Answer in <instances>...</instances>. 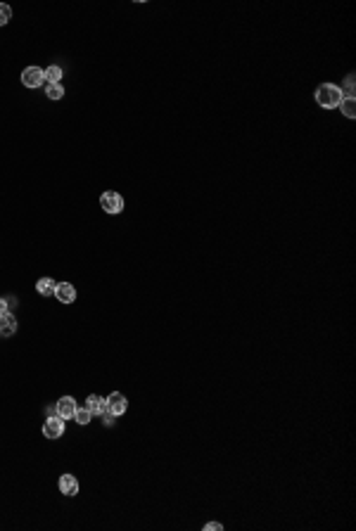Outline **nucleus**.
<instances>
[{
    "label": "nucleus",
    "instance_id": "1",
    "mask_svg": "<svg viewBox=\"0 0 356 531\" xmlns=\"http://www.w3.org/2000/svg\"><path fill=\"white\" fill-rule=\"evenodd\" d=\"M342 97H344V90L333 86V83H323V86L316 88V102H318L323 110H335V107H340Z\"/></svg>",
    "mask_w": 356,
    "mask_h": 531
},
{
    "label": "nucleus",
    "instance_id": "2",
    "mask_svg": "<svg viewBox=\"0 0 356 531\" xmlns=\"http://www.w3.org/2000/svg\"><path fill=\"white\" fill-rule=\"evenodd\" d=\"M100 206L107 214H121L124 211V197L116 195V192H105L100 197Z\"/></svg>",
    "mask_w": 356,
    "mask_h": 531
},
{
    "label": "nucleus",
    "instance_id": "3",
    "mask_svg": "<svg viewBox=\"0 0 356 531\" xmlns=\"http://www.w3.org/2000/svg\"><path fill=\"white\" fill-rule=\"evenodd\" d=\"M22 83L26 88H38L45 83V72L41 66H26L22 74Z\"/></svg>",
    "mask_w": 356,
    "mask_h": 531
},
{
    "label": "nucleus",
    "instance_id": "4",
    "mask_svg": "<svg viewBox=\"0 0 356 531\" xmlns=\"http://www.w3.org/2000/svg\"><path fill=\"white\" fill-rule=\"evenodd\" d=\"M64 434V420L59 417V415H52V417H48L43 424V437L45 439H59Z\"/></svg>",
    "mask_w": 356,
    "mask_h": 531
},
{
    "label": "nucleus",
    "instance_id": "5",
    "mask_svg": "<svg viewBox=\"0 0 356 531\" xmlns=\"http://www.w3.org/2000/svg\"><path fill=\"white\" fill-rule=\"evenodd\" d=\"M126 408H128V401H126V396L121 392H114L107 396V413H112L116 417V415H124Z\"/></svg>",
    "mask_w": 356,
    "mask_h": 531
},
{
    "label": "nucleus",
    "instance_id": "6",
    "mask_svg": "<svg viewBox=\"0 0 356 531\" xmlns=\"http://www.w3.org/2000/svg\"><path fill=\"white\" fill-rule=\"evenodd\" d=\"M76 401L72 399V396H62V399L57 401V415L62 417V420H69V417H74L76 415Z\"/></svg>",
    "mask_w": 356,
    "mask_h": 531
},
{
    "label": "nucleus",
    "instance_id": "7",
    "mask_svg": "<svg viewBox=\"0 0 356 531\" xmlns=\"http://www.w3.org/2000/svg\"><path fill=\"white\" fill-rule=\"evenodd\" d=\"M86 408L93 413V417L105 415L107 413V399H102V396H98V394H90V396L86 399Z\"/></svg>",
    "mask_w": 356,
    "mask_h": 531
},
{
    "label": "nucleus",
    "instance_id": "8",
    "mask_svg": "<svg viewBox=\"0 0 356 531\" xmlns=\"http://www.w3.org/2000/svg\"><path fill=\"white\" fill-rule=\"evenodd\" d=\"M55 297L62 301V304H74L76 301V290H74L72 282H59L55 287Z\"/></svg>",
    "mask_w": 356,
    "mask_h": 531
},
{
    "label": "nucleus",
    "instance_id": "9",
    "mask_svg": "<svg viewBox=\"0 0 356 531\" xmlns=\"http://www.w3.org/2000/svg\"><path fill=\"white\" fill-rule=\"evenodd\" d=\"M17 332V318L12 313H0V337H12Z\"/></svg>",
    "mask_w": 356,
    "mask_h": 531
},
{
    "label": "nucleus",
    "instance_id": "10",
    "mask_svg": "<svg viewBox=\"0 0 356 531\" xmlns=\"http://www.w3.org/2000/svg\"><path fill=\"white\" fill-rule=\"evenodd\" d=\"M59 491L64 495H76L79 493V481L74 474H62L59 477Z\"/></svg>",
    "mask_w": 356,
    "mask_h": 531
},
{
    "label": "nucleus",
    "instance_id": "11",
    "mask_svg": "<svg viewBox=\"0 0 356 531\" xmlns=\"http://www.w3.org/2000/svg\"><path fill=\"white\" fill-rule=\"evenodd\" d=\"M55 287H57V282L52 280V277H41L36 282V290L41 297H52L55 294Z\"/></svg>",
    "mask_w": 356,
    "mask_h": 531
},
{
    "label": "nucleus",
    "instance_id": "12",
    "mask_svg": "<svg viewBox=\"0 0 356 531\" xmlns=\"http://www.w3.org/2000/svg\"><path fill=\"white\" fill-rule=\"evenodd\" d=\"M340 112H342V114H344L347 119H354V117H356V100H354V97H342Z\"/></svg>",
    "mask_w": 356,
    "mask_h": 531
},
{
    "label": "nucleus",
    "instance_id": "13",
    "mask_svg": "<svg viewBox=\"0 0 356 531\" xmlns=\"http://www.w3.org/2000/svg\"><path fill=\"white\" fill-rule=\"evenodd\" d=\"M45 95L50 100H62L64 97V88H62V83H48L45 86Z\"/></svg>",
    "mask_w": 356,
    "mask_h": 531
},
{
    "label": "nucleus",
    "instance_id": "14",
    "mask_svg": "<svg viewBox=\"0 0 356 531\" xmlns=\"http://www.w3.org/2000/svg\"><path fill=\"white\" fill-rule=\"evenodd\" d=\"M43 72H45V81H48V83H59V79H62V69H59L57 64L48 66V69H43Z\"/></svg>",
    "mask_w": 356,
    "mask_h": 531
},
{
    "label": "nucleus",
    "instance_id": "15",
    "mask_svg": "<svg viewBox=\"0 0 356 531\" xmlns=\"http://www.w3.org/2000/svg\"><path fill=\"white\" fill-rule=\"evenodd\" d=\"M74 420L79 422V424H88V422L93 420V413H90L88 408H76V415H74Z\"/></svg>",
    "mask_w": 356,
    "mask_h": 531
},
{
    "label": "nucleus",
    "instance_id": "16",
    "mask_svg": "<svg viewBox=\"0 0 356 531\" xmlns=\"http://www.w3.org/2000/svg\"><path fill=\"white\" fill-rule=\"evenodd\" d=\"M10 19H12V10H10V5L0 3V26H5Z\"/></svg>",
    "mask_w": 356,
    "mask_h": 531
},
{
    "label": "nucleus",
    "instance_id": "17",
    "mask_svg": "<svg viewBox=\"0 0 356 531\" xmlns=\"http://www.w3.org/2000/svg\"><path fill=\"white\" fill-rule=\"evenodd\" d=\"M344 97H354V76L347 79V93H344Z\"/></svg>",
    "mask_w": 356,
    "mask_h": 531
},
{
    "label": "nucleus",
    "instance_id": "18",
    "mask_svg": "<svg viewBox=\"0 0 356 531\" xmlns=\"http://www.w3.org/2000/svg\"><path fill=\"white\" fill-rule=\"evenodd\" d=\"M223 529V526H221V524L218 522H209V524H204V531H221Z\"/></svg>",
    "mask_w": 356,
    "mask_h": 531
},
{
    "label": "nucleus",
    "instance_id": "19",
    "mask_svg": "<svg viewBox=\"0 0 356 531\" xmlns=\"http://www.w3.org/2000/svg\"><path fill=\"white\" fill-rule=\"evenodd\" d=\"M0 313H8V301L5 299H0Z\"/></svg>",
    "mask_w": 356,
    "mask_h": 531
}]
</instances>
